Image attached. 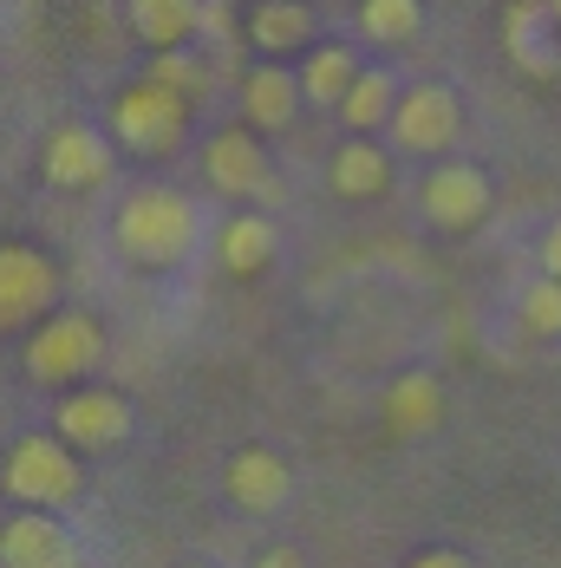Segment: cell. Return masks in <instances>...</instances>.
I'll list each match as a JSON object with an SVG mask.
<instances>
[{"label":"cell","mask_w":561,"mask_h":568,"mask_svg":"<svg viewBox=\"0 0 561 568\" xmlns=\"http://www.w3.org/2000/svg\"><path fill=\"white\" fill-rule=\"evenodd\" d=\"M196 242H203L196 203L183 190H164V183L131 190L112 216V248H118V262H131V268H176V262L196 255Z\"/></svg>","instance_id":"1"},{"label":"cell","mask_w":561,"mask_h":568,"mask_svg":"<svg viewBox=\"0 0 561 568\" xmlns=\"http://www.w3.org/2000/svg\"><path fill=\"white\" fill-rule=\"evenodd\" d=\"M0 490H7L20 510H65V504L85 490L79 452H72L59 432H27V438H13V445H7Z\"/></svg>","instance_id":"2"},{"label":"cell","mask_w":561,"mask_h":568,"mask_svg":"<svg viewBox=\"0 0 561 568\" xmlns=\"http://www.w3.org/2000/svg\"><path fill=\"white\" fill-rule=\"evenodd\" d=\"M112 138L131 158H170L190 138V99L164 79H144L112 105Z\"/></svg>","instance_id":"3"},{"label":"cell","mask_w":561,"mask_h":568,"mask_svg":"<svg viewBox=\"0 0 561 568\" xmlns=\"http://www.w3.org/2000/svg\"><path fill=\"white\" fill-rule=\"evenodd\" d=\"M99 359H105V327L92 314H79V307L47 314L33 327V341H27V373L40 386H79Z\"/></svg>","instance_id":"4"},{"label":"cell","mask_w":561,"mask_h":568,"mask_svg":"<svg viewBox=\"0 0 561 568\" xmlns=\"http://www.w3.org/2000/svg\"><path fill=\"white\" fill-rule=\"evenodd\" d=\"M131 425H137V412H131V398L112 393V386H72V398H59V412H53V432L79 457L118 452V445L131 438Z\"/></svg>","instance_id":"5"},{"label":"cell","mask_w":561,"mask_h":568,"mask_svg":"<svg viewBox=\"0 0 561 568\" xmlns=\"http://www.w3.org/2000/svg\"><path fill=\"white\" fill-rule=\"evenodd\" d=\"M59 301V268L27 248V242H0V334L40 327Z\"/></svg>","instance_id":"6"},{"label":"cell","mask_w":561,"mask_h":568,"mask_svg":"<svg viewBox=\"0 0 561 568\" xmlns=\"http://www.w3.org/2000/svg\"><path fill=\"white\" fill-rule=\"evenodd\" d=\"M203 176L223 190V196H248V203H275V164H268V151H262V138H255V124H228L210 138V151H203Z\"/></svg>","instance_id":"7"},{"label":"cell","mask_w":561,"mask_h":568,"mask_svg":"<svg viewBox=\"0 0 561 568\" xmlns=\"http://www.w3.org/2000/svg\"><path fill=\"white\" fill-rule=\"evenodd\" d=\"M386 131H392L398 151H411V158H438V151H450V144L463 138V105H457L450 85H411V92L398 99V112H392Z\"/></svg>","instance_id":"8"},{"label":"cell","mask_w":561,"mask_h":568,"mask_svg":"<svg viewBox=\"0 0 561 568\" xmlns=\"http://www.w3.org/2000/svg\"><path fill=\"white\" fill-rule=\"evenodd\" d=\"M40 171L53 190H99L112 176V138H99L92 124H53L47 151H40Z\"/></svg>","instance_id":"9"},{"label":"cell","mask_w":561,"mask_h":568,"mask_svg":"<svg viewBox=\"0 0 561 568\" xmlns=\"http://www.w3.org/2000/svg\"><path fill=\"white\" fill-rule=\"evenodd\" d=\"M483 216H490V176L477 171V164H438V171L425 176V223L431 229L463 235Z\"/></svg>","instance_id":"10"},{"label":"cell","mask_w":561,"mask_h":568,"mask_svg":"<svg viewBox=\"0 0 561 568\" xmlns=\"http://www.w3.org/2000/svg\"><path fill=\"white\" fill-rule=\"evenodd\" d=\"M0 568H79V542L53 510H20L0 529Z\"/></svg>","instance_id":"11"},{"label":"cell","mask_w":561,"mask_h":568,"mask_svg":"<svg viewBox=\"0 0 561 568\" xmlns=\"http://www.w3.org/2000/svg\"><path fill=\"white\" fill-rule=\"evenodd\" d=\"M223 490H228V504H235V510L268 516V510H280V504L294 497V470H287V457H280V452H268V445H248V452L228 457Z\"/></svg>","instance_id":"12"},{"label":"cell","mask_w":561,"mask_h":568,"mask_svg":"<svg viewBox=\"0 0 561 568\" xmlns=\"http://www.w3.org/2000/svg\"><path fill=\"white\" fill-rule=\"evenodd\" d=\"M509 59L529 72V79H555L561 72V20L555 7H542V0H522V7H509Z\"/></svg>","instance_id":"13"},{"label":"cell","mask_w":561,"mask_h":568,"mask_svg":"<svg viewBox=\"0 0 561 568\" xmlns=\"http://www.w3.org/2000/svg\"><path fill=\"white\" fill-rule=\"evenodd\" d=\"M300 105H307L300 72H287L280 59H262V65L242 79V118H248L255 131H287Z\"/></svg>","instance_id":"14"},{"label":"cell","mask_w":561,"mask_h":568,"mask_svg":"<svg viewBox=\"0 0 561 568\" xmlns=\"http://www.w3.org/2000/svg\"><path fill=\"white\" fill-rule=\"evenodd\" d=\"M327 190L346 196V203H373V196L392 190V158L373 138H346L334 151V164H327Z\"/></svg>","instance_id":"15"},{"label":"cell","mask_w":561,"mask_h":568,"mask_svg":"<svg viewBox=\"0 0 561 568\" xmlns=\"http://www.w3.org/2000/svg\"><path fill=\"white\" fill-rule=\"evenodd\" d=\"M280 248V229L268 216H228L223 235H216V262H223V275H262L268 262H275Z\"/></svg>","instance_id":"16"},{"label":"cell","mask_w":561,"mask_h":568,"mask_svg":"<svg viewBox=\"0 0 561 568\" xmlns=\"http://www.w3.org/2000/svg\"><path fill=\"white\" fill-rule=\"evenodd\" d=\"M131 33L157 53L190 47L203 33V0H131Z\"/></svg>","instance_id":"17"},{"label":"cell","mask_w":561,"mask_h":568,"mask_svg":"<svg viewBox=\"0 0 561 568\" xmlns=\"http://www.w3.org/2000/svg\"><path fill=\"white\" fill-rule=\"evenodd\" d=\"M248 40H255L268 59L300 53V47L314 40V7H307V0H262L255 20H248Z\"/></svg>","instance_id":"18"},{"label":"cell","mask_w":561,"mask_h":568,"mask_svg":"<svg viewBox=\"0 0 561 568\" xmlns=\"http://www.w3.org/2000/svg\"><path fill=\"white\" fill-rule=\"evenodd\" d=\"M398 79L386 72V65H359V79H353V92H346V105H339V118L353 124V131H379V124H392L398 112Z\"/></svg>","instance_id":"19"},{"label":"cell","mask_w":561,"mask_h":568,"mask_svg":"<svg viewBox=\"0 0 561 568\" xmlns=\"http://www.w3.org/2000/svg\"><path fill=\"white\" fill-rule=\"evenodd\" d=\"M438 412H445V398H438V379H431V373H405L392 393H386V425L405 432V438L431 432V425H438Z\"/></svg>","instance_id":"20"},{"label":"cell","mask_w":561,"mask_h":568,"mask_svg":"<svg viewBox=\"0 0 561 568\" xmlns=\"http://www.w3.org/2000/svg\"><path fill=\"white\" fill-rule=\"evenodd\" d=\"M353 79H359V59L346 53V47H314L307 72H300V92H307V105L339 112V105H346V92H353Z\"/></svg>","instance_id":"21"},{"label":"cell","mask_w":561,"mask_h":568,"mask_svg":"<svg viewBox=\"0 0 561 568\" xmlns=\"http://www.w3.org/2000/svg\"><path fill=\"white\" fill-rule=\"evenodd\" d=\"M418 27H425L418 0H359V33L373 47H405V40H418Z\"/></svg>","instance_id":"22"},{"label":"cell","mask_w":561,"mask_h":568,"mask_svg":"<svg viewBox=\"0 0 561 568\" xmlns=\"http://www.w3.org/2000/svg\"><path fill=\"white\" fill-rule=\"evenodd\" d=\"M516 321H522V334H542V341H555L561 334V275H542V282L522 294V307H516Z\"/></svg>","instance_id":"23"},{"label":"cell","mask_w":561,"mask_h":568,"mask_svg":"<svg viewBox=\"0 0 561 568\" xmlns=\"http://www.w3.org/2000/svg\"><path fill=\"white\" fill-rule=\"evenodd\" d=\"M151 79H164V85H176L183 99H196V92H210V65L190 53V47H170V53H157V65H151Z\"/></svg>","instance_id":"24"},{"label":"cell","mask_w":561,"mask_h":568,"mask_svg":"<svg viewBox=\"0 0 561 568\" xmlns=\"http://www.w3.org/2000/svg\"><path fill=\"white\" fill-rule=\"evenodd\" d=\"M542 275H561V223L542 229Z\"/></svg>","instance_id":"25"},{"label":"cell","mask_w":561,"mask_h":568,"mask_svg":"<svg viewBox=\"0 0 561 568\" xmlns=\"http://www.w3.org/2000/svg\"><path fill=\"white\" fill-rule=\"evenodd\" d=\"M405 568H470V562H463L457 549H425V556H411Z\"/></svg>","instance_id":"26"},{"label":"cell","mask_w":561,"mask_h":568,"mask_svg":"<svg viewBox=\"0 0 561 568\" xmlns=\"http://www.w3.org/2000/svg\"><path fill=\"white\" fill-rule=\"evenodd\" d=\"M255 568H307V562H300V549H287V542H280V549H268Z\"/></svg>","instance_id":"27"},{"label":"cell","mask_w":561,"mask_h":568,"mask_svg":"<svg viewBox=\"0 0 561 568\" xmlns=\"http://www.w3.org/2000/svg\"><path fill=\"white\" fill-rule=\"evenodd\" d=\"M549 7H555V20H561V0H549Z\"/></svg>","instance_id":"28"}]
</instances>
